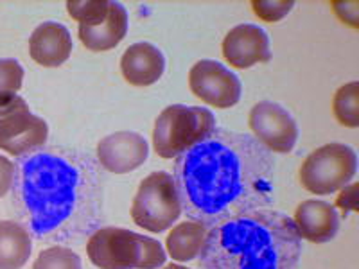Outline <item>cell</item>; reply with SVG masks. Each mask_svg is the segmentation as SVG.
<instances>
[{
  "mask_svg": "<svg viewBox=\"0 0 359 269\" xmlns=\"http://www.w3.org/2000/svg\"><path fill=\"white\" fill-rule=\"evenodd\" d=\"M336 205L345 212H355L358 210V184H348L347 187H343Z\"/></svg>",
  "mask_w": 359,
  "mask_h": 269,
  "instance_id": "26",
  "label": "cell"
},
{
  "mask_svg": "<svg viewBox=\"0 0 359 269\" xmlns=\"http://www.w3.org/2000/svg\"><path fill=\"white\" fill-rule=\"evenodd\" d=\"M128 33V11L123 4H110L107 20L97 25H79L78 34L81 43L92 53H104L115 49Z\"/></svg>",
  "mask_w": 359,
  "mask_h": 269,
  "instance_id": "16",
  "label": "cell"
},
{
  "mask_svg": "<svg viewBox=\"0 0 359 269\" xmlns=\"http://www.w3.org/2000/svg\"><path fill=\"white\" fill-rule=\"evenodd\" d=\"M111 0H70L67 11L79 25H97L107 20Z\"/></svg>",
  "mask_w": 359,
  "mask_h": 269,
  "instance_id": "20",
  "label": "cell"
},
{
  "mask_svg": "<svg viewBox=\"0 0 359 269\" xmlns=\"http://www.w3.org/2000/svg\"><path fill=\"white\" fill-rule=\"evenodd\" d=\"M86 253L99 269H156L168 258L158 241L115 226L95 230L88 237Z\"/></svg>",
  "mask_w": 359,
  "mask_h": 269,
  "instance_id": "4",
  "label": "cell"
},
{
  "mask_svg": "<svg viewBox=\"0 0 359 269\" xmlns=\"http://www.w3.org/2000/svg\"><path fill=\"white\" fill-rule=\"evenodd\" d=\"M216 130V117L201 106L172 104L156 117L153 147L165 160L178 158L194 144L201 142Z\"/></svg>",
  "mask_w": 359,
  "mask_h": 269,
  "instance_id": "5",
  "label": "cell"
},
{
  "mask_svg": "<svg viewBox=\"0 0 359 269\" xmlns=\"http://www.w3.org/2000/svg\"><path fill=\"white\" fill-rule=\"evenodd\" d=\"M192 94L214 108H232L241 99V81L232 70L214 60L194 63L189 72Z\"/></svg>",
  "mask_w": 359,
  "mask_h": 269,
  "instance_id": "10",
  "label": "cell"
},
{
  "mask_svg": "<svg viewBox=\"0 0 359 269\" xmlns=\"http://www.w3.org/2000/svg\"><path fill=\"white\" fill-rule=\"evenodd\" d=\"M24 83V69L13 57H0V104L18 94Z\"/></svg>",
  "mask_w": 359,
  "mask_h": 269,
  "instance_id": "22",
  "label": "cell"
},
{
  "mask_svg": "<svg viewBox=\"0 0 359 269\" xmlns=\"http://www.w3.org/2000/svg\"><path fill=\"white\" fill-rule=\"evenodd\" d=\"M223 56L233 69H250L271 60L269 38L255 24H239L230 29L223 40Z\"/></svg>",
  "mask_w": 359,
  "mask_h": 269,
  "instance_id": "12",
  "label": "cell"
},
{
  "mask_svg": "<svg viewBox=\"0 0 359 269\" xmlns=\"http://www.w3.org/2000/svg\"><path fill=\"white\" fill-rule=\"evenodd\" d=\"M33 251V239L25 226L0 221V269H22Z\"/></svg>",
  "mask_w": 359,
  "mask_h": 269,
  "instance_id": "17",
  "label": "cell"
},
{
  "mask_svg": "<svg viewBox=\"0 0 359 269\" xmlns=\"http://www.w3.org/2000/svg\"><path fill=\"white\" fill-rule=\"evenodd\" d=\"M163 269H189V268H184V265H180V264H169Z\"/></svg>",
  "mask_w": 359,
  "mask_h": 269,
  "instance_id": "27",
  "label": "cell"
},
{
  "mask_svg": "<svg viewBox=\"0 0 359 269\" xmlns=\"http://www.w3.org/2000/svg\"><path fill=\"white\" fill-rule=\"evenodd\" d=\"M332 111L338 123L345 127L359 126V83H345L336 90L332 99Z\"/></svg>",
  "mask_w": 359,
  "mask_h": 269,
  "instance_id": "19",
  "label": "cell"
},
{
  "mask_svg": "<svg viewBox=\"0 0 359 269\" xmlns=\"http://www.w3.org/2000/svg\"><path fill=\"white\" fill-rule=\"evenodd\" d=\"M248 124L253 137L269 153L287 155L298 140V126L293 115L284 106L271 101H261L250 110Z\"/></svg>",
  "mask_w": 359,
  "mask_h": 269,
  "instance_id": "9",
  "label": "cell"
},
{
  "mask_svg": "<svg viewBox=\"0 0 359 269\" xmlns=\"http://www.w3.org/2000/svg\"><path fill=\"white\" fill-rule=\"evenodd\" d=\"M182 216L175 179L169 172L156 171L142 179L131 205V219L151 233L165 232Z\"/></svg>",
  "mask_w": 359,
  "mask_h": 269,
  "instance_id": "7",
  "label": "cell"
},
{
  "mask_svg": "<svg viewBox=\"0 0 359 269\" xmlns=\"http://www.w3.org/2000/svg\"><path fill=\"white\" fill-rule=\"evenodd\" d=\"M201 269H297L302 239L278 210H253L210 228L200 251Z\"/></svg>",
  "mask_w": 359,
  "mask_h": 269,
  "instance_id": "3",
  "label": "cell"
},
{
  "mask_svg": "<svg viewBox=\"0 0 359 269\" xmlns=\"http://www.w3.org/2000/svg\"><path fill=\"white\" fill-rule=\"evenodd\" d=\"M182 214L207 230L273 203V155L253 134L216 130L176 158Z\"/></svg>",
  "mask_w": 359,
  "mask_h": 269,
  "instance_id": "1",
  "label": "cell"
},
{
  "mask_svg": "<svg viewBox=\"0 0 359 269\" xmlns=\"http://www.w3.org/2000/svg\"><path fill=\"white\" fill-rule=\"evenodd\" d=\"M358 172V155L347 144H325L304 160L298 178L306 191L327 196L341 191Z\"/></svg>",
  "mask_w": 359,
  "mask_h": 269,
  "instance_id": "6",
  "label": "cell"
},
{
  "mask_svg": "<svg viewBox=\"0 0 359 269\" xmlns=\"http://www.w3.org/2000/svg\"><path fill=\"white\" fill-rule=\"evenodd\" d=\"M332 8H334L336 15H338L345 24H348L354 29L359 27V2H355V0L338 2V0H336V2H332Z\"/></svg>",
  "mask_w": 359,
  "mask_h": 269,
  "instance_id": "24",
  "label": "cell"
},
{
  "mask_svg": "<svg viewBox=\"0 0 359 269\" xmlns=\"http://www.w3.org/2000/svg\"><path fill=\"white\" fill-rule=\"evenodd\" d=\"M297 226L300 239L323 244L332 241L338 233L339 217L331 203L322 200H307L298 205L294 217H291Z\"/></svg>",
  "mask_w": 359,
  "mask_h": 269,
  "instance_id": "13",
  "label": "cell"
},
{
  "mask_svg": "<svg viewBox=\"0 0 359 269\" xmlns=\"http://www.w3.org/2000/svg\"><path fill=\"white\" fill-rule=\"evenodd\" d=\"M97 162L107 172L128 174L139 169L149 155L147 140L135 131H117L97 144Z\"/></svg>",
  "mask_w": 359,
  "mask_h": 269,
  "instance_id": "11",
  "label": "cell"
},
{
  "mask_svg": "<svg viewBox=\"0 0 359 269\" xmlns=\"http://www.w3.org/2000/svg\"><path fill=\"white\" fill-rule=\"evenodd\" d=\"M121 70L130 85L151 86L162 78L165 70V57L162 50L147 41L130 45L121 60Z\"/></svg>",
  "mask_w": 359,
  "mask_h": 269,
  "instance_id": "15",
  "label": "cell"
},
{
  "mask_svg": "<svg viewBox=\"0 0 359 269\" xmlns=\"http://www.w3.org/2000/svg\"><path fill=\"white\" fill-rule=\"evenodd\" d=\"M17 167L9 158L0 155V198H4L15 185Z\"/></svg>",
  "mask_w": 359,
  "mask_h": 269,
  "instance_id": "25",
  "label": "cell"
},
{
  "mask_svg": "<svg viewBox=\"0 0 359 269\" xmlns=\"http://www.w3.org/2000/svg\"><path fill=\"white\" fill-rule=\"evenodd\" d=\"M49 126L43 118L31 113L29 104L13 95L0 104V149L9 155L27 156L45 146Z\"/></svg>",
  "mask_w": 359,
  "mask_h": 269,
  "instance_id": "8",
  "label": "cell"
},
{
  "mask_svg": "<svg viewBox=\"0 0 359 269\" xmlns=\"http://www.w3.org/2000/svg\"><path fill=\"white\" fill-rule=\"evenodd\" d=\"M29 54L38 65L54 69L67 62L72 54V36L60 22H43L29 38Z\"/></svg>",
  "mask_w": 359,
  "mask_h": 269,
  "instance_id": "14",
  "label": "cell"
},
{
  "mask_svg": "<svg viewBox=\"0 0 359 269\" xmlns=\"http://www.w3.org/2000/svg\"><path fill=\"white\" fill-rule=\"evenodd\" d=\"M15 185L36 235L78 242L101 228L104 178L88 153L53 149L27 155L17 167Z\"/></svg>",
  "mask_w": 359,
  "mask_h": 269,
  "instance_id": "2",
  "label": "cell"
},
{
  "mask_svg": "<svg viewBox=\"0 0 359 269\" xmlns=\"http://www.w3.org/2000/svg\"><path fill=\"white\" fill-rule=\"evenodd\" d=\"M293 8V0H275V2H269V0H253L252 2L253 13L264 22L282 20V18L290 15V11Z\"/></svg>",
  "mask_w": 359,
  "mask_h": 269,
  "instance_id": "23",
  "label": "cell"
},
{
  "mask_svg": "<svg viewBox=\"0 0 359 269\" xmlns=\"http://www.w3.org/2000/svg\"><path fill=\"white\" fill-rule=\"evenodd\" d=\"M33 269H81V258L65 246H50L38 255Z\"/></svg>",
  "mask_w": 359,
  "mask_h": 269,
  "instance_id": "21",
  "label": "cell"
},
{
  "mask_svg": "<svg viewBox=\"0 0 359 269\" xmlns=\"http://www.w3.org/2000/svg\"><path fill=\"white\" fill-rule=\"evenodd\" d=\"M208 230L196 221L176 224L168 235V253L175 261L189 262L200 255Z\"/></svg>",
  "mask_w": 359,
  "mask_h": 269,
  "instance_id": "18",
  "label": "cell"
}]
</instances>
